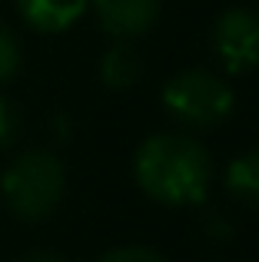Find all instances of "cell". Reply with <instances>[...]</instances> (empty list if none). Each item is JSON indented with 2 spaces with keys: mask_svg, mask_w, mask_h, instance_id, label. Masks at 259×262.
<instances>
[{
  "mask_svg": "<svg viewBox=\"0 0 259 262\" xmlns=\"http://www.w3.org/2000/svg\"><path fill=\"white\" fill-rule=\"evenodd\" d=\"M133 179L160 206H196L213 183V160L193 136L153 133L136 146Z\"/></svg>",
  "mask_w": 259,
  "mask_h": 262,
  "instance_id": "6da1fadb",
  "label": "cell"
},
{
  "mask_svg": "<svg viewBox=\"0 0 259 262\" xmlns=\"http://www.w3.org/2000/svg\"><path fill=\"white\" fill-rule=\"evenodd\" d=\"M67 192V169L60 156L47 149H27L0 176V196L7 209L24 223H40L50 212H57L60 199Z\"/></svg>",
  "mask_w": 259,
  "mask_h": 262,
  "instance_id": "7a4b0ae2",
  "label": "cell"
},
{
  "mask_svg": "<svg viewBox=\"0 0 259 262\" xmlns=\"http://www.w3.org/2000/svg\"><path fill=\"white\" fill-rule=\"evenodd\" d=\"M160 100H163V110L189 129L220 126L223 120H229V113L236 106L233 86L226 83V77L203 70V67L183 70L173 80H166Z\"/></svg>",
  "mask_w": 259,
  "mask_h": 262,
  "instance_id": "3957f363",
  "label": "cell"
},
{
  "mask_svg": "<svg viewBox=\"0 0 259 262\" xmlns=\"http://www.w3.org/2000/svg\"><path fill=\"white\" fill-rule=\"evenodd\" d=\"M209 47L226 73H246L259 63V13L246 7L223 10L209 33Z\"/></svg>",
  "mask_w": 259,
  "mask_h": 262,
  "instance_id": "277c9868",
  "label": "cell"
},
{
  "mask_svg": "<svg viewBox=\"0 0 259 262\" xmlns=\"http://www.w3.org/2000/svg\"><path fill=\"white\" fill-rule=\"evenodd\" d=\"M100 27L113 40H136L149 33L160 17V0H90Z\"/></svg>",
  "mask_w": 259,
  "mask_h": 262,
  "instance_id": "5b68a950",
  "label": "cell"
},
{
  "mask_svg": "<svg viewBox=\"0 0 259 262\" xmlns=\"http://www.w3.org/2000/svg\"><path fill=\"white\" fill-rule=\"evenodd\" d=\"M90 0H17V13L40 33H60L87 13Z\"/></svg>",
  "mask_w": 259,
  "mask_h": 262,
  "instance_id": "8992f818",
  "label": "cell"
},
{
  "mask_svg": "<svg viewBox=\"0 0 259 262\" xmlns=\"http://www.w3.org/2000/svg\"><path fill=\"white\" fill-rule=\"evenodd\" d=\"M143 77V53L133 40H113L100 57V83L106 90H130Z\"/></svg>",
  "mask_w": 259,
  "mask_h": 262,
  "instance_id": "52a82bcc",
  "label": "cell"
},
{
  "mask_svg": "<svg viewBox=\"0 0 259 262\" xmlns=\"http://www.w3.org/2000/svg\"><path fill=\"white\" fill-rule=\"evenodd\" d=\"M223 186H226V192H229L233 203L259 209V149H249V153L236 156V160L226 166Z\"/></svg>",
  "mask_w": 259,
  "mask_h": 262,
  "instance_id": "ba28073f",
  "label": "cell"
},
{
  "mask_svg": "<svg viewBox=\"0 0 259 262\" xmlns=\"http://www.w3.org/2000/svg\"><path fill=\"white\" fill-rule=\"evenodd\" d=\"M20 63H24V47H20V37L4 24V20H0V86L10 83V80L17 77Z\"/></svg>",
  "mask_w": 259,
  "mask_h": 262,
  "instance_id": "9c48e42d",
  "label": "cell"
},
{
  "mask_svg": "<svg viewBox=\"0 0 259 262\" xmlns=\"http://www.w3.org/2000/svg\"><path fill=\"white\" fill-rule=\"evenodd\" d=\"M24 133V113L10 96L0 93V149H10Z\"/></svg>",
  "mask_w": 259,
  "mask_h": 262,
  "instance_id": "30bf717a",
  "label": "cell"
},
{
  "mask_svg": "<svg viewBox=\"0 0 259 262\" xmlns=\"http://www.w3.org/2000/svg\"><path fill=\"white\" fill-rule=\"evenodd\" d=\"M97 262H166V259L156 249H149V246H117L106 256H100Z\"/></svg>",
  "mask_w": 259,
  "mask_h": 262,
  "instance_id": "8fae6325",
  "label": "cell"
},
{
  "mask_svg": "<svg viewBox=\"0 0 259 262\" xmlns=\"http://www.w3.org/2000/svg\"><path fill=\"white\" fill-rule=\"evenodd\" d=\"M206 236L216 239V243H223V239L233 236V223H229L226 216H209L206 219Z\"/></svg>",
  "mask_w": 259,
  "mask_h": 262,
  "instance_id": "7c38bea8",
  "label": "cell"
},
{
  "mask_svg": "<svg viewBox=\"0 0 259 262\" xmlns=\"http://www.w3.org/2000/svg\"><path fill=\"white\" fill-rule=\"evenodd\" d=\"M17 262H70V259L60 256V252H53V249H30V252H24Z\"/></svg>",
  "mask_w": 259,
  "mask_h": 262,
  "instance_id": "4fadbf2b",
  "label": "cell"
}]
</instances>
